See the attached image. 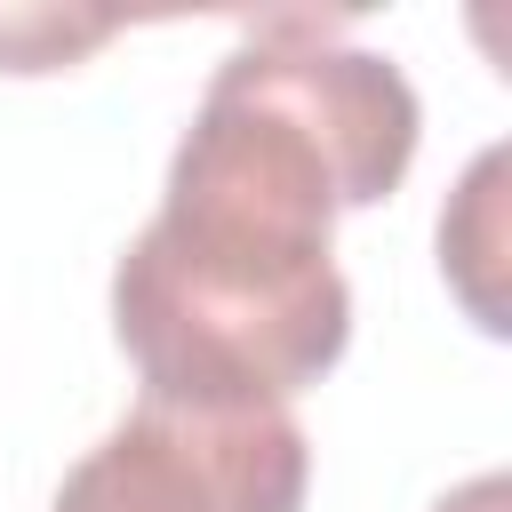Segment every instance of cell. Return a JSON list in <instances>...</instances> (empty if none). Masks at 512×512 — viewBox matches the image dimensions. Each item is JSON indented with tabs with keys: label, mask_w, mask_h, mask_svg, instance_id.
Instances as JSON below:
<instances>
[{
	"label": "cell",
	"mask_w": 512,
	"mask_h": 512,
	"mask_svg": "<svg viewBox=\"0 0 512 512\" xmlns=\"http://www.w3.org/2000/svg\"><path fill=\"white\" fill-rule=\"evenodd\" d=\"M424 104L344 16H256L216 64L160 216L112 264V336L168 408H288L352 344L336 216L400 192Z\"/></svg>",
	"instance_id": "cell-1"
},
{
	"label": "cell",
	"mask_w": 512,
	"mask_h": 512,
	"mask_svg": "<svg viewBox=\"0 0 512 512\" xmlns=\"http://www.w3.org/2000/svg\"><path fill=\"white\" fill-rule=\"evenodd\" d=\"M312 448L288 408L136 400L56 488L48 512H304Z\"/></svg>",
	"instance_id": "cell-2"
},
{
	"label": "cell",
	"mask_w": 512,
	"mask_h": 512,
	"mask_svg": "<svg viewBox=\"0 0 512 512\" xmlns=\"http://www.w3.org/2000/svg\"><path fill=\"white\" fill-rule=\"evenodd\" d=\"M504 176H512V152L488 144V152L464 168V184L448 192V208H440V272H448V288H456V304L472 312L480 336H504V328H512V304H504V264H512V256H504V248H512Z\"/></svg>",
	"instance_id": "cell-3"
},
{
	"label": "cell",
	"mask_w": 512,
	"mask_h": 512,
	"mask_svg": "<svg viewBox=\"0 0 512 512\" xmlns=\"http://www.w3.org/2000/svg\"><path fill=\"white\" fill-rule=\"evenodd\" d=\"M112 32V8H0V72H64Z\"/></svg>",
	"instance_id": "cell-4"
},
{
	"label": "cell",
	"mask_w": 512,
	"mask_h": 512,
	"mask_svg": "<svg viewBox=\"0 0 512 512\" xmlns=\"http://www.w3.org/2000/svg\"><path fill=\"white\" fill-rule=\"evenodd\" d=\"M432 512H512V472H472V480L448 488Z\"/></svg>",
	"instance_id": "cell-5"
}]
</instances>
